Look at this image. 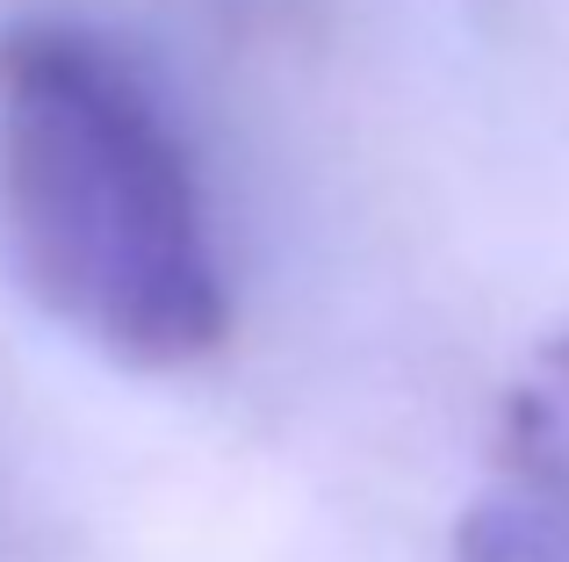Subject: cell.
Returning a JSON list of instances; mask_svg holds the SVG:
<instances>
[{
  "instance_id": "cell-1",
  "label": "cell",
  "mask_w": 569,
  "mask_h": 562,
  "mask_svg": "<svg viewBox=\"0 0 569 562\" xmlns=\"http://www.w3.org/2000/svg\"><path fill=\"white\" fill-rule=\"evenodd\" d=\"M0 268L80 347L152 375L231 324L188 144L130 58L58 14L0 29Z\"/></svg>"
},
{
  "instance_id": "cell-2",
  "label": "cell",
  "mask_w": 569,
  "mask_h": 562,
  "mask_svg": "<svg viewBox=\"0 0 569 562\" xmlns=\"http://www.w3.org/2000/svg\"><path fill=\"white\" fill-rule=\"evenodd\" d=\"M455 562H569V332L533 347L505 390Z\"/></svg>"
}]
</instances>
